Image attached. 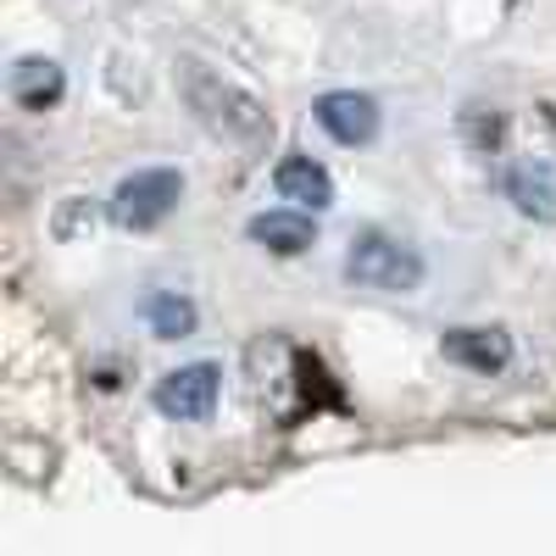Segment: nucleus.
<instances>
[{"label": "nucleus", "instance_id": "1", "mask_svg": "<svg viewBox=\"0 0 556 556\" xmlns=\"http://www.w3.org/2000/svg\"><path fill=\"white\" fill-rule=\"evenodd\" d=\"M178 89H184V101H190V112L217 139H228V146H267V139H273L267 106L251 96V89H240V84H228L223 73H212L206 62H184L178 67Z\"/></svg>", "mask_w": 556, "mask_h": 556}, {"label": "nucleus", "instance_id": "2", "mask_svg": "<svg viewBox=\"0 0 556 556\" xmlns=\"http://www.w3.org/2000/svg\"><path fill=\"white\" fill-rule=\"evenodd\" d=\"M345 278L362 290H384V295H406L424 285V256L406 240L384 235V228H362L345 245Z\"/></svg>", "mask_w": 556, "mask_h": 556}, {"label": "nucleus", "instance_id": "3", "mask_svg": "<svg viewBox=\"0 0 556 556\" xmlns=\"http://www.w3.org/2000/svg\"><path fill=\"white\" fill-rule=\"evenodd\" d=\"M184 201V173L178 167H139V173H128L117 190H112V223L117 228H156L173 206Z\"/></svg>", "mask_w": 556, "mask_h": 556}, {"label": "nucleus", "instance_id": "4", "mask_svg": "<svg viewBox=\"0 0 556 556\" xmlns=\"http://www.w3.org/2000/svg\"><path fill=\"white\" fill-rule=\"evenodd\" d=\"M217 395H223V374L212 362L173 367V374L156 379V412L173 417V424H201V417H212Z\"/></svg>", "mask_w": 556, "mask_h": 556}, {"label": "nucleus", "instance_id": "5", "mask_svg": "<svg viewBox=\"0 0 556 556\" xmlns=\"http://www.w3.org/2000/svg\"><path fill=\"white\" fill-rule=\"evenodd\" d=\"M312 117L340 146H374V134H379V101L362 96V89H329V96H317Z\"/></svg>", "mask_w": 556, "mask_h": 556}, {"label": "nucleus", "instance_id": "6", "mask_svg": "<svg viewBox=\"0 0 556 556\" xmlns=\"http://www.w3.org/2000/svg\"><path fill=\"white\" fill-rule=\"evenodd\" d=\"M501 190H506V201H513L523 217L556 223V167L551 162H534V156L513 162L501 173Z\"/></svg>", "mask_w": 556, "mask_h": 556}, {"label": "nucleus", "instance_id": "7", "mask_svg": "<svg viewBox=\"0 0 556 556\" xmlns=\"http://www.w3.org/2000/svg\"><path fill=\"white\" fill-rule=\"evenodd\" d=\"M273 190L295 201V212H323V206H334V178L323 162L312 156H285L273 167Z\"/></svg>", "mask_w": 556, "mask_h": 556}, {"label": "nucleus", "instance_id": "8", "mask_svg": "<svg viewBox=\"0 0 556 556\" xmlns=\"http://www.w3.org/2000/svg\"><path fill=\"white\" fill-rule=\"evenodd\" d=\"M245 235L262 245V251H273V256H301L312 240H317V223H312V212H256L251 223H245Z\"/></svg>", "mask_w": 556, "mask_h": 556}, {"label": "nucleus", "instance_id": "9", "mask_svg": "<svg viewBox=\"0 0 556 556\" xmlns=\"http://www.w3.org/2000/svg\"><path fill=\"white\" fill-rule=\"evenodd\" d=\"M12 101L23 106V112H51L56 101H62V89H67V73H62V62H51V56H23L17 67H12Z\"/></svg>", "mask_w": 556, "mask_h": 556}, {"label": "nucleus", "instance_id": "10", "mask_svg": "<svg viewBox=\"0 0 556 556\" xmlns=\"http://www.w3.org/2000/svg\"><path fill=\"white\" fill-rule=\"evenodd\" d=\"M440 351L462 367H473V374H501V367L513 362V334H501V329H451L440 340Z\"/></svg>", "mask_w": 556, "mask_h": 556}, {"label": "nucleus", "instance_id": "11", "mask_svg": "<svg viewBox=\"0 0 556 556\" xmlns=\"http://www.w3.org/2000/svg\"><path fill=\"white\" fill-rule=\"evenodd\" d=\"M146 323L162 340H184V334H195V301L178 290H156V295H146Z\"/></svg>", "mask_w": 556, "mask_h": 556}, {"label": "nucleus", "instance_id": "12", "mask_svg": "<svg viewBox=\"0 0 556 556\" xmlns=\"http://www.w3.org/2000/svg\"><path fill=\"white\" fill-rule=\"evenodd\" d=\"M462 128H468V139H473L479 151H495L501 134H506V123H501L495 112H484V106H468V112H462Z\"/></svg>", "mask_w": 556, "mask_h": 556}]
</instances>
